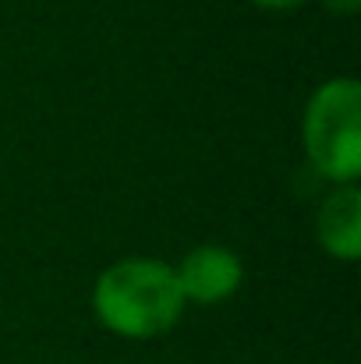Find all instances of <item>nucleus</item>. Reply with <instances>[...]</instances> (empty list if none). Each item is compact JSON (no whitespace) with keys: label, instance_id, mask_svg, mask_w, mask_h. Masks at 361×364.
Instances as JSON below:
<instances>
[{"label":"nucleus","instance_id":"4","mask_svg":"<svg viewBox=\"0 0 361 364\" xmlns=\"http://www.w3.org/2000/svg\"><path fill=\"white\" fill-rule=\"evenodd\" d=\"M315 234L326 255L340 262H358L361 255V191L358 184H340L315 216Z\"/></svg>","mask_w":361,"mask_h":364},{"label":"nucleus","instance_id":"3","mask_svg":"<svg viewBox=\"0 0 361 364\" xmlns=\"http://www.w3.org/2000/svg\"><path fill=\"white\" fill-rule=\"evenodd\" d=\"M174 276H177L184 301L220 304L238 294L241 279H244V265L224 244H199L181 258V265H174Z\"/></svg>","mask_w":361,"mask_h":364},{"label":"nucleus","instance_id":"2","mask_svg":"<svg viewBox=\"0 0 361 364\" xmlns=\"http://www.w3.org/2000/svg\"><path fill=\"white\" fill-rule=\"evenodd\" d=\"M305 156L319 177L340 184H358L361 177V82L351 75L323 82L301 121Z\"/></svg>","mask_w":361,"mask_h":364},{"label":"nucleus","instance_id":"5","mask_svg":"<svg viewBox=\"0 0 361 364\" xmlns=\"http://www.w3.org/2000/svg\"><path fill=\"white\" fill-rule=\"evenodd\" d=\"M255 7H262V11H294V7H301L305 0H251Z\"/></svg>","mask_w":361,"mask_h":364},{"label":"nucleus","instance_id":"1","mask_svg":"<svg viewBox=\"0 0 361 364\" xmlns=\"http://www.w3.org/2000/svg\"><path fill=\"white\" fill-rule=\"evenodd\" d=\"M184 294L174 265L156 258H120L96 276L93 311L103 329L124 340H152L170 333L184 315Z\"/></svg>","mask_w":361,"mask_h":364},{"label":"nucleus","instance_id":"6","mask_svg":"<svg viewBox=\"0 0 361 364\" xmlns=\"http://www.w3.org/2000/svg\"><path fill=\"white\" fill-rule=\"evenodd\" d=\"M333 14H358L361 11V0H323Z\"/></svg>","mask_w":361,"mask_h":364}]
</instances>
